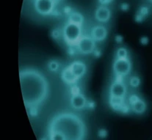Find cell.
Here are the masks:
<instances>
[{
  "mask_svg": "<svg viewBox=\"0 0 152 140\" xmlns=\"http://www.w3.org/2000/svg\"><path fill=\"white\" fill-rule=\"evenodd\" d=\"M20 84L24 105L35 109L41 105L49 93V85L45 76L34 68L23 69L19 73Z\"/></svg>",
  "mask_w": 152,
  "mask_h": 140,
  "instance_id": "cell-1",
  "label": "cell"
},
{
  "mask_svg": "<svg viewBox=\"0 0 152 140\" xmlns=\"http://www.w3.org/2000/svg\"><path fill=\"white\" fill-rule=\"evenodd\" d=\"M87 129L80 117L63 112L55 115L49 126V139L53 140H81L85 138Z\"/></svg>",
  "mask_w": 152,
  "mask_h": 140,
  "instance_id": "cell-2",
  "label": "cell"
},
{
  "mask_svg": "<svg viewBox=\"0 0 152 140\" xmlns=\"http://www.w3.org/2000/svg\"><path fill=\"white\" fill-rule=\"evenodd\" d=\"M62 36L69 46H76L83 37V27L81 25L67 22L62 29Z\"/></svg>",
  "mask_w": 152,
  "mask_h": 140,
  "instance_id": "cell-3",
  "label": "cell"
},
{
  "mask_svg": "<svg viewBox=\"0 0 152 140\" xmlns=\"http://www.w3.org/2000/svg\"><path fill=\"white\" fill-rule=\"evenodd\" d=\"M113 70L118 78L125 77L132 71V63L128 58H116L113 64Z\"/></svg>",
  "mask_w": 152,
  "mask_h": 140,
  "instance_id": "cell-4",
  "label": "cell"
},
{
  "mask_svg": "<svg viewBox=\"0 0 152 140\" xmlns=\"http://www.w3.org/2000/svg\"><path fill=\"white\" fill-rule=\"evenodd\" d=\"M96 42L91 35H83L76 46L80 54L88 55L95 51Z\"/></svg>",
  "mask_w": 152,
  "mask_h": 140,
  "instance_id": "cell-5",
  "label": "cell"
},
{
  "mask_svg": "<svg viewBox=\"0 0 152 140\" xmlns=\"http://www.w3.org/2000/svg\"><path fill=\"white\" fill-rule=\"evenodd\" d=\"M56 3L54 0H35L34 8L37 13L46 16L53 13Z\"/></svg>",
  "mask_w": 152,
  "mask_h": 140,
  "instance_id": "cell-6",
  "label": "cell"
},
{
  "mask_svg": "<svg viewBox=\"0 0 152 140\" xmlns=\"http://www.w3.org/2000/svg\"><path fill=\"white\" fill-rule=\"evenodd\" d=\"M127 94V88L124 82L121 79H116L110 88V97L116 98H124Z\"/></svg>",
  "mask_w": 152,
  "mask_h": 140,
  "instance_id": "cell-7",
  "label": "cell"
},
{
  "mask_svg": "<svg viewBox=\"0 0 152 140\" xmlns=\"http://www.w3.org/2000/svg\"><path fill=\"white\" fill-rule=\"evenodd\" d=\"M129 104L131 109L135 114H142L146 111L147 106L145 102L135 95H133L129 98Z\"/></svg>",
  "mask_w": 152,
  "mask_h": 140,
  "instance_id": "cell-8",
  "label": "cell"
},
{
  "mask_svg": "<svg viewBox=\"0 0 152 140\" xmlns=\"http://www.w3.org/2000/svg\"><path fill=\"white\" fill-rule=\"evenodd\" d=\"M71 106L74 109L81 110L87 106L88 100L86 97L80 92H75L73 93L72 96L70 100Z\"/></svg>",
  "mask_w": 152,
  "mask_h": 140,
  "instance_id": "cell-9",
  "label": "cell"
},
{
  "mask_svg": "<svg viewBox=\"0 0 152 140\" xmlns=\"http://www.w3.org/2000/svg\"><path fill=\"white\" fill-rule=\"evenodd\" d=\"M111 10L107 5L101 4L95 11V18L100 23H106L110 19Z\"/></svg>",
  "mask_w": 152,
  "mask_h": 140,
  "instance_id": "cell-10",
  "label": "cell"
},
{
  "mask_svg": "<svg viewBox=\"0 0 152 140\" xmlns=\"http://www.w3.org/2000/svg\"><path fill=\"white\" fill-rule=\"evenodd\" d=\"M108 35L107 29L103 25H96L91 29V36L96 42L104 41Z\"/></svg>",
  "mask_w": 152,
  "mask_h": 140,
  "instance_id": "cell-11",
  "label": "cell"
},
{
  "mask_svg": "<svg viewBox=\"0 0 152 140\" xmlns=\"http://www.w3.org/2000/svg\"><path fill=\"white\" fill-rule=\"evenodd\" d=\"M70 69L73 72V74L76 76L78 79L83 78L87 72V66L83 62L80 60H76L71 63L69 65Z\"/></svg>",
  "mask_w": 152,
  "mask_h": 140,
  "instance_id": "cell-12",
  "label": "cell"
},
{
  "mask_svg": "<svg viewBox=\"0 0 152 140\" xmlns=\"http://www.w3.org/2000/svg\"><path fill=\"white\" fill-rule=\"evenodd\" d=\"M61 78L62 80H63L65 83L69 85H74V84L77 83V81L79 80V79L76 77V76L73 74V72L71 71V70L70 69L69 65H68L67 67H66V68L62 71Z\"/></svg>",
  "mask_w": 152,
  "mask_h": 140,
  "instance_id": "cell-13",
  "label": "cell"
},
{
  "mask_svg": "<svg viewBox=\"0 0 152 140\" xmlns=\"http://www.w3.org/2000/svg\"><path fill=\"white\" fill-rule=\"evenodd\" d=\"M68 22L74 23V24L83 26L84 16L79 12H71L68 17Z\"/></svg>",
  "mask_w": 152,
  "mask_h": 140,
  "instance_id": "cell-14",
  "label": "cell"
},
{
  "mask_svg": "<svg viewBox=\"0 0 152 140\" xmlns=\"http://www.w3.org/2000/svg\"><path fill=\"white\" fill-rule=\"evenodd\" d=\"M48 68L52 72H56L60 68V64L56 60H51L48 64Z\"/></svg>",
  "mask_w": 152,
  "mask_h": 140,
  "instance_id": "cell-15",
  "label": "cell"
},
{
  "mask_svg": "<svg viewBox=\"0 0 152 140\" xmlns=\"http://www.w3.org/2000/svg\"><path fill=\"white\" fill-rule=\"evenodd\" d=\"M116 58H128V51L125 48H119L116 51Z\"/></svg>",
  "mask_w": 152,
  "mask_h": 140,
  "instance_id": "cell-16",
  "label": "cell"
},
{
  "mask_svg": "<svg viewBox=\"0 0 152 140\" xmlns=\"http://www.w3.org/2000/svg\"><path fill=\"white\" fill-rule=\"evenodd\" d=\"M129 85L132 88H138L140 85V79L137 77H132L129 80Z\"/></svg>",
  "mask_w": 152,
  "mask_h": 140,
  "instance_id": "cell-17",
  "label": "cell"
},
{
  "mask_svg": "<svg viewBox=\"0 0 152 140\" xmlns=\"http://www.w3.org/2000/svg\"><path fill=\"white\" fill-rule=\"evenodd\" d=\"M114 0H99V2L100 3V4L102 5H108L110 3L113 2Z\"/></svg>",
  "mask_w": 152,
  "mask_h": 140,
  "instance_id": "cell-18",
  "label": "cell"
},
{
  "mask_svg": "<svg viewBox=\"0 0 152 140\" xmlns=\"http://www.w3.org/2000/svg\"><path fill=\"white\" fill-rule=\"evenodd\" d=\"M60 35H62V32L60 33V32H59L58 30H54L53 32H52V36L55 39L59 38Z\"/></svg>",
  "mask_w": 152,
  "mask_h": 140,
  "instance_id": "cell-19",
  "label": "cell"
},
{
  "mask_svg": "<svg viewBox=\"0 0 152 140\" xmlns=\"http://www.w3.org/2000/svg\"><path fill=\"white\" fill-rule=\"evenodd\" d=\"M140 43L142 45H147L148 43V38L147 37H143L140 39Z\"/></svg>",
  "mask_w": 152,
  "mask_h": 140,
  "instance_id": "cell-20",
  "label": "cell"
},
{
  "mask_svg": "<svg viewBox=\"0 0 152 140\" xmlns=\"http://www.w3.org/2000/svg\"><path fill=\"white\" fill-rule=\"evenodd\" d=\"M99 136H106V134H107L106 131L104 130V129H102V130H100V131H99Z\"/></svg>",
  "mask_w": 152,
  "mask_h": 140,
  "instance_id": "cell-21",
  "label": "cell"
},
{
  "mask_svg": "<svg viewBox=\"0 0 152 140\" xmlns=\"http://www.w3.org/2000/svg\"><path fill=\"white\" fill-rule=\"evenodd\" d=\"M54 1H55L56 2H57V1H60V0H54Z\"/></svg>",
  "mask_w": 152,
  "mask_h": 140,
  "instance_id": "cell-22",
  "label": "cell"
},
{
  "mask_svg": "<svg viewBox=\"0 0 152 140\" xmlns=\"http://www.w3.org/2000/svg\"><path fill=\"white\" fill-rule=\"evenodd\" d=\"M149 1H151V2H152V0H149Z\"/></svg>",
  "mask_w": 152,
  "mask_h": 140,
  "instance_id": "cell-23",
  "label": "cell"
}]
</instances>
